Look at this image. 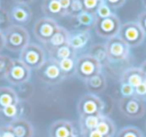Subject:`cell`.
Listing matches in <instances>:
<instances>
[{"mask_svg": "<svg viewBox=\"0 0 146 137\" xmlns=\"http://www.w3.org/2000/svg\"><path fill=\"white\" fill-rule=\"evenodd\" d=\"M5 48L11 52H20L30 43V35L27 29L21 25L12 24L3 32Z\"/></svg>", "mask_w": 146, "mask_h": 137, "instance_id": "obj_1", "label": "cell"}, {"mask_svg": "<svg viewBox=\"0 0 146 137\" xmlns=\"http://www.w3.org/2000/svg\"><path fill=\"white\" fill-rule=\"evenodd\" d=\"M19 59L30 70H38L46 60V53L38 44L29 43L20 51Z\"/></svg>", "mask_w": 146, "mask_h": 137, "instance_id": "obj_2", "label": "cell"}, {"mask_svg": "<svg viewBox=\"0 0 146 137\" xmlns=\"http://www.w3.org/2000/svg\"><path fill=\"white\" fill-rule=\"evenodd\" d=\"M100 72H102V66L91 55L84 54L76 58L75 75L82 81H86Z\"/></svg>", "mask_w": 146, "mask_h": 137, "instance_id": "obj_3", "label": "cell"}, {"mask_svg": "<svg viewBox=\"0 0 146 137\" xmlns=\"http://www.w3.org/2000/svg\"><path fill=\"white\" fill-rule=\"evenodd\" d=\"M118 36L130 47H137L145 39V34L137 21H128L121 24Z\"/></svg>", "mask_w": 146, "mask_h": 137, "instance_id": "obj_4", "label": "cell"}, {"mask_svg": "<svg viewBox=\"0 0 146 137\" xmlns=\"http://www.w3.org/2000/svg\"><path fill=\"white\" fill-rule=\"evenodd\" d=\"M118 108L123 116L129 119L141 118L146 112V105L142 99L136 96L120 98Z\"/></svg>", "mask_w": 146, "mask_h": 137, "instance_id": "obj_5", "label": "cell"}, {"mask_svg": "<svg viewBox=\"0 0 146 137\" xmlns=\"http://www.w3.org/2000/svg\"><path fill=\"white\" fill-rule=\"evenodd\" d=\"M105 103L99 96L92 93H87L81 96L77 103V112L82 115H99L104 114Z\"/></svg>", "mask_w": 146, "mask_h": 137, "instance_id": "obj_6", "label": "cell"}, {"mask_svg": "<svg viewBox=\"0 0 146 137\" xmlns=\"http://www.w3.org/2000/svg\"><path fill=\"white\" fill-rule=\"evenodd\" d=\"M37 74L41 81L51 85L58 84L63 79H65V76L60 70L58 62L51 58L45 60L42 66L37 70Z\"/></svg>", "mask_w": 146, "mask_h": 137, "instance_id": "obj_7", "label": "cell"}, {"mask_svg": "<svg viewBox=\"0 0 146 137\" xmlns=\"http://www.w3.org/2000/svg\"><path fill=\"white\" fill-rule=\"evenodd\" d=\"M121 21L117 15L114 13L111 16L104 19H97V22L94 27L96 34L103 39H111L119 34Z\"/></svg>", "mask_w": 146, "mask_h": 137, "instance_id": "obj_8", "label": "cell"}, {"mask_svg": "<svg viewBox=\"0 0 146 137\" xmlns=\"http://www.w3.org/2000/svg\"><path fill=\"white\" fill-rule=\"evenodd\" d=\"M104 44L110 62H123L129 57L130 47L118 35L111 39H108Z\"/></svg>", "mask_w": 146, "mask_h": 137, "instance_id": "obj_9", "label": "cell"}, {"mask_svg": "<svg viewBox=\"0 0 146 137\" xmlns=\"http://www.w3.org/2000/svg\"><path fill=\"white\" fill-rule=\"evenodd\" d=\"M58 28L59 25L56 20L49 17H42L34 23L33 34L39 42L45 44L50 40Z\"/></svg>", "mask_w": 146, "mask_h": 137, "instance_id": "obj_10", "label": "cell"}, {"mask_svg": "<svg viewBox=\"0 0 146 137\" xmlns=\"http://www.w3.org/2000/svg\"><path fill=\"white\" fill-rule=\"evenodd\" d=\"M31 77V70L20 60L13 59L11 67L7 73L6 79L10 84L15 86H20L29 81Z\"/></svg>", "mask_w": 146, "mask_h": 137, "instance_id": "obj_11", "label": "cell"}, {"mask_svg": "<svg viewBox=\"0 0 146 137\" xmlns=\"http://www.w3.org/2000/svg\"><path fill=\"white\" fill-rule=\"evenodd\" d=\"M9 17L12 24L26 25L32 19V10L26 4H15L9 11Z\"/></svg>", "mask_w": 146, "mask_h": 137, "instance_id": "obj_12", "label": "cell"}, {"mask_svg": "<svg viewBox=\"0 0 146 137\" xmlns=\"http://www.w3.org/2000/svg\"><path fill=\"white\" fill-rule=\"evenodd\" d=\"M77 136V131L71 121L57 120L50 125L49 137H74Z\"/></svg>", "mask_w": 146, "mask_h": 137, "instance_id": "obj_13", "label": "cell"}, {"mask_svg": "<svg viewBox=\"0 0 146 137\" xmlns=\"http://www.w3.org/2000/svg\"><path fill=\"white\" fill-rule=\"evenodd\" d=\"M69 36H70V32L64 27L59 26V28L57 29L54 35L50 38V40L43 45H44L47 52H49V51L53 50V49H56L60 46L68 44Z\"/></svg>", "mask_w": 146, "mask_h": 137, "instance_id": "obj_14", "label": "cell"}, {"mask_svg": "<svg viewBox=\"0 0 146 137\" xmlns=\"http://www.w3.org/2000/svg\"><path fill=\"white\" fill-rule=\"evenodd\" d=\"M9 126L14 131L17 137H33L34 136V129L29 121L24 118H17L10 121Z\"/></svg>", "mask_w": 146, "mask_h": 137, "instance_id": "obj_15", "label": "cell"}, {"mask_svg": "<svg viewBox=\"0 0 146 137\" xmlns=\"http://www.w3.org/2000/svg\"><path fill=\"white\" fill-rule=\"evenodd\" d=\"M90 38H91L90 31L81 29V30H77L75 32L70 33L68 44L77 52L78 50L84 48L88 44Z\"/></svg>", "mask_w": 146, "mask_h": 137, "instance_id": "obj_16", "label": "cell"}, {"mask_svg": "<svg viewBox=\"0 0 146 137\" xmlns=\"http://www.w3.org/2000/svg\"><path fill=\"white\" fill-rule=\"evenodd\" d=\"M145 80L139 67H130L122 72L120 76V83H126L135 88Z\"/></svg>", "mask_w": 146, "mask_h": 137, "instance_id": "obj_17", "label": "cell"}, {"mask_svg": "<svg viewBox=\"0 0 146 137\" xmlns=\"http://www.w3.org/2000/svg\"><path fill=\"white\" fill-rule=\"evenodd\" d=\"M84 82L89 93L95 95H97L98 93H102L107 87V79L102 72L97 73Z\"/></svg>", "mask_w": 146, "mask_h": 137, "instance_id": "obj_18", "label": "cell"}, {"mask_svg": "<svg viewBox=\"0 0 146 137\" xmlns=\"http://www.w3.org/2000/svg\"><path fill=\"white\" fill-rule=\"evenodd\" d=\"M42 11L45 17L56 19L66 16L64 11L62 10L59 0H43L42 2Z\"/></svg>", "mask_w": 146, "mask_h": 137, "instance_id": "obj_19", "label": "cell"}, {"mask_svg": "<svg viewBox=\"0 0 146 137\" xmlns=\"http://www.w3.org/2000/svg\"><path fill=\"white\" fill-rule=\"evenodd\" d=\"M19 96L15 89L11 87H0V112L7 106L17 104L19 102Z\"/></svg>", "mask_w": 146, "mask_h": 137, "instance_id": "obj_20", "label": "cell"}, {"mask_svg": "<svg viewBox=\"0 0 146 137\" xmlns=\"http://www.w3.org/2000/svg\"><path fill=\"white\" fill-rule=\"evenodd\" d=\"M88 54L91 55L94 59H96V60L100 63V65L102 66V68H103V67L109 66V64L111 63L109 60V57H108L105 44L97 43V44L92 45Z\"/></svg>", "mask_w": 146, "mask_h": 137, "instance_id": "obj_21", "label": "cell"}, {"mask_svg": "<svg viewBox=\"0 0 146 137\" xmlns=\"http://www.w3.org/2000/svg\"><path fill=\"white\" fill-rule=\"evenodd\" d=\"M49 58L53 59L55 61H60L66 58H76V51L72 48L69 44L63 45L56 49L49 51Z\"/></svg>", "mask_w": 146, "mask_h": 137, "instance_id": "obj_22", "label": "cell"}, {"mask_svg": "<svg viewBox=\"0 0 146 137\" xmlns=\"http://www.w3.org/2000/svg\"><path fill=\"white\" fill-rule=\"evenodd\" d=\"M102 115H82L79 117V126L81 133L88 132V131L95 130L97 128V125L101 119Z\"/></svg>", "mask_w": 146, "mask_h": 137, "instance_id": "obj_23", "label": "cell"}, {"mask_svg": "<svg viewBox=\"0 0 146 137\" xmlns=\"http://www.w3.org/2000/svg\"><path fill=\"white\" fill-rule=\"evenodd\" d=\"M96 130L104 137H114L116 132V125L108 116L102 115Z\"/></svg>", "mask_w": 146, "mask_h": 137, "instance_id": "obj_24", "label": "cell"}, {"mask_svg": "<svg viewBox=\"0 0 146 137\" xmlns=\"http://www.w3.org/2000/svg\"><path fill=\"white\" fill-rule=\"evenodd\" d=\"M75 19L78 26L81 27L83 30H90V29L94 28L96 22H97V17H96L95 13L87 12V11L81 12L75 17Z\"/></svg>", "mask_w": 146, "mask_h": 137, "instance_id": "obj_25", "label": "cell"}, {"mask_svg": "<svg viewBox=\"0 0 146 137\" xmlns=\"http://www.w3.org/2000/svg\"><path fill=\"white\" fill-rule=\"evenodd\" d=\"M22 112H23V108H22V106H21V101L19 100V102L17 103V104L7 106L6 108L3 109L0 113H1L5 118H8L10 121H12L17 118H20Z\"/></svg>", "mask_w": 146, "mask_h": 137, "instance_id": "obj_26", "label": "cell"}, {"mask_svg": "<svg viewBox=\"0 0 146 137\" xmlns=\"http://www.w3.org/2000/svg\"><path fill=\"white\" fill-rule=\"evenodd\" d=\"M58 65L60 67V70L62 71L63 75L69 77L71 75L75 74V67H76V58H66L63 60L58 61Z\"/></svg>", "mask_w": 146, "mask_h": 137, "instance_id": "obj_27", "label": "cell"}, {"mask_svg": "<svg viewBox=\"0 0 146 137\" xmlns=\"http://www.w3.org/2000/svg\"><path fill=\"white\" fill-rule=\"evenodd\" d=\"M13 59L7 55L0 54V79H5L12 64Z\"/></svg>", "mask_w": 146, "mask_h": 137, "instance_id": "obj_28", "label": "cell"}, {"mask_svg": "<svg viewBox=\"0 0 146 137\" xmlns=\"http://www.w3.org/2000/svg\"><path fill=\"white\" fill-rule=\"evenodd\" d=\"M116 137H144L142 132L134 126H127L122 128Z\"/></svg>", "mask_w": 146, "mask_h": 137, "instance_id": "obj_29", "label": "cell"}, {"mask_svg": "<svg viewBox=\"0 0 146 137\" xmlns=\"http://www.w3.org/2000/svg\"><path fill=\"white\" fill-rule=\"evenodd\" d=\"M83 11H84V6L82 0H72L70 7H69L68 13H67V16H71L73 18H75L77 15H79Z\"/></svg>", "mask_w": 146, "mask_h": 137, "instance_id": "obj_30", "label": "cell"}, {"mask_svg": "<svg viewBox=\"0 0 146 137\" xmlns=\"http://www.w3.org/2000/svg\"><path fill=\"white\" fill-rule=\"evenodd\" d=\"M112 14H114V12L105 2L100 3L99 6L97 7V9H96V11H95V15H96V17H97V19L107 18V17L111 16Z\"/></svg>", "mask_w": 146, "mask_h": 137, "instance_id": "obj_31", "label": "cell"}, {"mask_svg": "<svg viewBox=\"0 0 146 137\" xmlns=\"http://www.w3.org/2000/svg\"><path fill=\"white\" fill-rule=\"evenodd\" d=\"M10 17H9V12H7L5 9L0 8V31L4 32L9 26H11Z\"/></svg>", "mask_w": 146, "mask_h": 137, "instance_id": "obj_32", "label": "cell"}, {"mask_svg": "<svg viewBox=\"0 0 146 137\" xmlns=\"http://www.w3.org/2000/svg\"><path fill=\"white\" fill-rule=\"evenodd\" d=\"M120 94L121 98H127V97L134 96V87L126 83H120Z\"/></svg>", "mask_w": 146, "mask_h": 137, "instance_id": "obj_33", "label": "cell"}, {"mask_svg": "<svg viewBox=\"0 0 146 137\" xmlns=\"http://www.w3.org/2000/svg\"><path fill=\"white\" fill-rule=\"evenodd\" d=\"M82 2H83L84 11L91 13H95L96 9L100 4L97 0H82Z\"/></svg>", "mask_w": 146, "mask_h": 137, "instance_id": "obj_34", "label": "cell"}, {"mask_svg": "<svg viewBox=\"0 0 146 137\" xmlns=\"http://www.w3.org/2000/svg\"><path fill=\"white\" fill-rule=\"evenodd\" d=\"M145 94H146V80H144L143 82H141L138 86H136L134 88V96L143 100Z\"/></svg>", "mask_w": 146, "mask_h": 137, "instance_id": "obj_35", "label": "cell"}, {"mask_svg": "<svg viewBox=\"0 0 146 137\" xmlns=\"http://www.w3.org/2000/svg\"><path fill=\"white\" fill-rule=\"evenodd\" d=\"M0 136L1 137H17L16 135H15L14 131L12 130V128L9 126V124L0 126Z\"/></svg>", "mask_w": 146, "mask_h": 137, "instance_id": "obj_36", "label": "cell"}, {"mask_svg": "<svg viewBox=\"0 0 146 137\" xmlns=\"http://www.w3.org/2000/svg\"><path fill=\"white\" fill-rule=\"evenodd\" d=\"M104 2L111 9H118L123 6L124 3L126 2V0H105Z\"/></svg>", "mask_w": 146, "mask_h": 137, "instance_id": "obj_37", "label": "cell"}, {"mask_svg": "<svg viewBox=\"0 0 146 137\" xmlns=\"http://www.w3.org/2000/svg\"><path fill=\"white\" fill-rule=\"evenodd\" d=\"M137 23L139 24V26L141 27L142 31L144 32L146 36V10L141 12L137 17Z\"/></svg>", "mask_w": 146, "mask_h": 137, "instance_id": "obj_38", "label": "cell"}, {"mask_svg": "<svg viewBox=\"0 0 146 137\" xmlns=\"http://www.w3.org/2000/svg\"><path fill=\"white\" fill-rule=\"evenodd\" d=\"M71 1H72V0H59V3H60L61 7H62V10L64 11L66 16H67V13H68L69 7H70Z\"/></svg>", "mask_w": 146, "mask_h": 137, "instance_id": "obj_39", "label": "cell"}, {"mask_svg": "<svg viewBox=\"0 0 146 137\" xmlns=\"http://www.w3.org/2000/svg\"><path fill=\"white\" fill-rule=\"evenodd\" d=\"M81 137H104L103 135H101L97 130H92V131H88V132H84L81 133Z\"/></svg>", "mask_w": 146, "mask_h": 137, "instance_id": "obj_40", "label": "cell"}, {"mask_svg": "<svg viewBox=\"0 0 146 137\" xmlns=\"http://www.w3.org/2000/svg\"><path fill=\"white\" fill-rule=\"evenodd\" d=\"M5 48V39L4 34L2 31H0V51H2V49Z\"/></svg>", "mask_w": 146, "mask_h": 137, "instance_id": "obj_41", "label": "cell"}, {"mask_svg": "<svg viewBox=\"0 0 146 137\" xmlns=\"http://www.w3.org/2000/svg\"><path fill=\"white\" fill-rule=\"evenodd\" d=\"M139 68H140V70H141L142 74H143L144 78H145V80H146V60L144 61V62L142 63L141 65H140Z\"/></svg>", "mask_w": 146, "mask_h": 137, "instance_id": "obj_42", "label": "cell"}, {"mask_svg": "<svg viewBox=\"0 0 146 137\" xmlns=\"http://www.w3.org/2000/svg\"><path fill=\"white\" fill-rule=\"evenodd\" d=\"M15 2L17 4H26V5H29L30 3H32L34 0H14Z\"/></svg>", "mask_w": 146, "mask_h": 137, "instance_id": "obj_43", "label": "cell"}, {"mask_svg": "<svg viewBox=\"0 0 146 137\" xmlns=\"http://www.w3.org/2000/svg\"><path fill=\"white\" fill-rule=\"evenodd\" d=\"M97 1H98V2H99V3H102V2H104L105 0H97Z\"/></svg>", "mask_w": 146, "mask_h": 137, "instance_id": "obj_44", "label": "cell"}, {"mask_svg": "<svg viewBox=\"0 0 146 137\" xmlns=\"http://www.w3.org/2000/svg\"><path fill=\"white\" fill-rule=\"evenodd\" d=\"M143 4H144V6H145V8H146V0H143Z\"/></svg>", "mask_w": 146, "mask_h": 137, "instance_id": "obj_45", "label": "cell"}, {"mask_svg": "<svg viewBox=\"0 0 146 137\" xmlns=\"http://www.w3.org/2000/svg\"><path fill=\"white\" fill-rule=\"evenodd\" d=\"M143 101H144V102H146V94H145V96H144V98H143Z\"/></svg>", "mask_w": 146, "mask_h": 137, "instance_id": "obj_46", "label": "cell"}, {"mask_svg": "<svg viewBox=\"0 0 146 137\" xmlns=\"http://www.w3.org/2000/svg\"><path fill=\"white\" fill-rule=\"evenodd\" d=\"M145 129H146V124H145Z\"/></svg>", "mask_w": 146, "mask_h": 137, "instance_id": "obj_47", "label": "cell"}, {"mask_svg": "<svg viewBox=\"0 0 146 137\" xmlns=\"http://www.w3.org/2000/svg\"><path fill=\"white\" fill-rule=\"evenodd\" d=\"M74 137H77V136H74Z\"/></svg>", "mask_w": 146, "mask_h": 137, "instance_id": "obj_48", "label": "cell"}, {"mask_svg": "<svg viewBox=\"0 0 146 137\" xmlns=\"http://www.w3.org/2000/svg\"><path fill=\"white\" fill-rule=\"evenodd\" d=\"M0 8H1V7H0Z\"/></svg>", "mask_w": 146, "mask_h": 137, "instance_id": "obj_49", "label": "cell"}, {"mask_svg": "<svg viewBox=\"0 0 146 137\" xmlns=\"http://www.w3.org/2000/svg\"><path fill=\"white\" fill-rule=\"evenodd\" d=\"M0 137H1V136H0Z\"/></svg>", "mask_w": 146, "mask_h": 137, "instance_id": "obj_50", "label": "cell"}]
</instances>
